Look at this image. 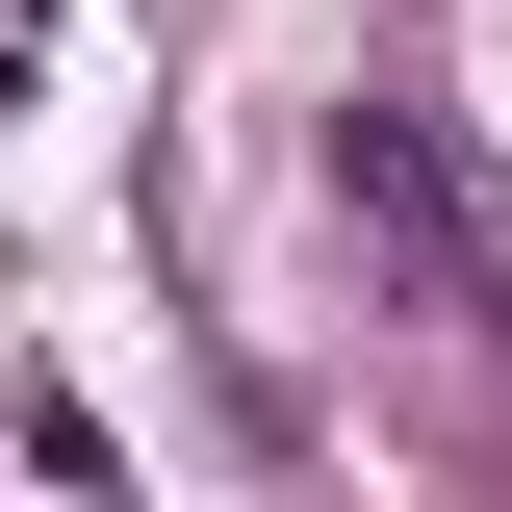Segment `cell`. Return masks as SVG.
I'll use <instances>...</instances> for the list:
<instances>
[{"mask_svg":"<svg viewBox=\"0 0 512 512\" xmlns=\"http://www.w3.org/2000/svg\"><path fill=\"white\" fill-rule=\"evenodd\" d=\"M333 231H384V282H410V308H487V231H461L436 103H333Z\"/></svg>","mask_w":512,"mask_h":512,"instance_id":"1","label":"cell"}]
</instances>
